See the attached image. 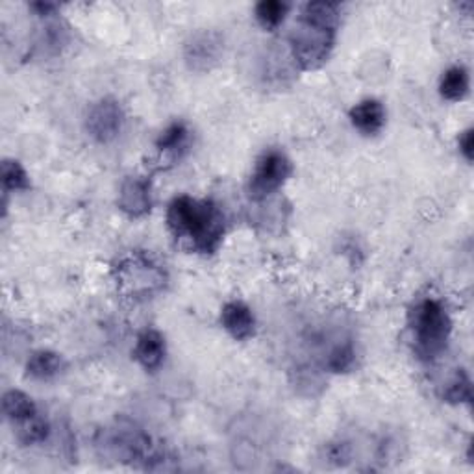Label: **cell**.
<instances>
[{
    "mask_svg": "<svg viewBox=\"0 0 474 474\" xmlns=\"http://www.w3.org/2000/svg\"><path fill=\"white\" fill-rule=\"evenodd\" d=\"M165 219L175 240L196 254L212 256L223 245L224 214L210 198L178 195L169 202Z\"/></svg>",
    "mask_w": 474,
    "mask_h": 474,
    "instance_id": "6da1fadb",
    "label": "cell"
},
{
    "mask_svg": "<svg viewBox=\"0 0 474 474\" xmlns=\"http://www.w3.org/2000/svg\"><path fill=\"white\" fill-rule=\"evenodd\" d=\"M337 26H340L337 5L308 3L302 8L289 36L293 59L302 71H317L330 59L335 47Z\"/></svg>",
    "mask_w": 474,
    "mask_h": 474,
    "instance_id": "7a4b0ae2",
    "label": "cell"
},
{
    "mask_svg": "<svg viewBox=\"0 0 474 474\" xmlns=\"http://www.w3.org/2000/svg\"><path fill=\"white\" fill-rule=\"evenodd\" d=\"M408 321L414 352L421 361L432 363L447 351L452 335V319L442 300L432 296L421 298L410 310Z\"/></svg>",
    "mask_w": 474,
    "mask_h": 474,
    "instance_id": "3957f363",
    "label": "cell"
},
{
    "mask_svg": "<svg viewBox=\"0 0 474 474\" xmlns=\"http://www.w3.org/2000/svg\"><path fill=\"white\" fill-rule=\"evenodd\" d=\"M115 278L121 291L133 298L152 296L161 291L167 282L163 267L141 252H133L123 258L115 267Z\"/></svg>",
    "mask_w": 474,
    "mask_h": 474,
    "instance_id": "277c9868",
    "label": "cell"
},
{
    "mask_svg": "<svg viewBox=\"0 0 474 474\" xmlns=\"http://www.w3.org/2000/svg\"><path fill=\"white\" fill-rule=\"evenodd\" d=\"M293 173V163L286 152L278 149L265 150L254 163L249 180V195L252 200H265L284 187Z\"/></svg>",
    "mask_w": 474,
    "mask_h": 474,
    "instance_id": "5b68a950",
    "label": "cell"
},
{
    "mask_svg": "<svg viewBox=\"0 0 474 474\" xmlns=\"http://www.w3.org/2000/svg\"><path fill=\"white\" fill-rule=\"evenodd\" d=\"M126 114L119 100L105 96L91 105L86 115V132L89 138L100 145L114 143L123 133Z\"/></svg>",
    "mask_w": 474,
    "mask_h": 474,
    "instance_id": "8992f818",
    "label": "cell"
},
{
    "mask_svg": "<svg viewBox=\"0 0 474 474\" xmlns=\"http://www.w3.org/2000/svg\"><path fill=\"white\" fill-rule=\"evenodd\" d=\"M224 40L214 30H200L184 47V61L195 73H208L221 61Z\"/></svg>",
    "mask_w": 474,
    "mask_h": 474,
    "instance_id": "52a82bcc",
    "label": "cell"
},
{
    "mask_svg": "<svg viewBox=\"0 0 474 474\" xmlns=\"http://www.w3.org/2000/svg\"><path fill=\"white\" fill-rule=\"evenodd\" d=\"M119 210L130 219H143L152 210V184L147 177H128L121 184Z\"/></svg>",
    "mask_w": 474,
    "mask_h": 474,
    "instance_id": "ba28073f",
    "label": "cell"
},
{
    "mask_svg": "<svg viewBox=\"0 0 474 474\" xmlns=\"http://www.w3.org/2000/svg\"><path fill=\"white\" fill-rule=\"evenodd\" d=\"M221 324L235 342H249L256 333V317L242 300H230L221 310Z\"/></svg>",
    "mask_w": 474,
    "mask_h": 474,
    "instance_id": "9c48e42d",
    "label": "cell"
},
{
    "mask_svg": "<svg viewBox=\"0 0 474 474\" xmlns=\"http://www.w3.org/2000/svg\"><path fill=\"white\" fill-rule=\"evenodd\" d=\"M165 356H167V343L161 332L154 328H147L138 335L133 347V360L140 363L141 369H145L147 372H156L163 365Z\"/></svg>",
    "mask_w": 474,
    "mask_h": 474,
    "instance_id": "30bf717a",
    "label": "cell"
},
{
    "mask_svg": "<svg viewBox=\"0 0 474 474\" xmlns=\"http://www.w3.org/2000/svg\"><path fill=\"white\" fill-rule=\"evenodd\" d=\"M351 124L367 138H372V135H378L386 123H387V112L384 105L377 98H365L361 103L354 105L349 112Z\"/></svg>",
    "mask_w": 474,
    "mask_h": 474,
    "instance_id": "8fae6325",
    "label": "cell"
},
{
    "mask_svg": "<svg viewBox=\"0 0 474 474\" xmlns=\"http://www.w3.org/2000/svg\"><path fill=\"white\" fill-rule=\"evenodd\" d=\"M191 143V132L184 121H175L163 128V132L156 140V150L169 158V160H180Z\"/></svg>",
    "mask_w": 474,
    "mask_h": 474,
    "instance_id": "7c38bea8",
    "label": "cell"
},
{
    "mask_svg": "<svg viewBox=\"0 0 474 474\" xmlns=\"http://www.w3.org/2000/svg\"><path fill=\"white\" fill-rule=\"evenodd\" d=\"M63 369H65V361L61 354L47 349L32 352V356L26 361V375L40 382H47L59 377Z\"/></svg>",
    "mask_w": 474,
    "mask_h": 474,
    "instance_id": "4fadbf2b",
    "label": "cell"
},
{
    "mask_svg": "<svg viewBox=\"0 0 474 474\" xmlns=\"http://www.w3.org/2000/svg\"><path fill=\"white\" fill-rule=\"evenodd\" d=\"M470 89V77L463 65H454L447 69L439 80V95H442L449 103H460Z\"/></svg>",
    "mask_w": 474,
    "mask_h": 474,
    "instance_id": "5bb4252c",
    "label": "cell"
},
{
    "mask_svg": "<svg viewBox=\"0 0 474 474\" xmlns=\"http://www.w3.org/2000/svg\"><path fill=\"white\" fill-rule=\"evenodd\" d=\"M3 412H5L6 419L14 424H19V423L40 414L33 398L28 397L24 391H19V389H10L5 393Z\"/></svg>",
    "mask_w": 474,
    "mask_h": 474,
    "instance_id": "9a60e30c",
    "label": "cell"
},
{
    "mask_svg": "<svg viewBox=\"0 0 474 474\" xmlns=\"http://www.w3.org/2000/svg\"><path fill=\"white\" fill-rule=\"evenodd\" d=\"M14 426H17V442L23 447L41 445L47 442L49 433H50V424L41 414L33 415V417L26 419L19 424H14Z\"/></svg>",
    "mask_w": 474,
    "mask_h": 474,
    "instance_id": "2e32d148",
    "label": "cell"
},
{
    "mask_svg": "<svg viewBox=\"0 0 474 474\" xmlns=\"http://www.w3.org/2000/svg\"><path fill=\"white\" fill-rule=\"evenodd\" d=\"M356 365V351L351 342H340L330 347L324 356V369L333 375H345Z\"/></svg>",
    "mask_w": 474,
    "mask_h": 474,
    "instance_id": "e0dca14e",
    "label": "cell"
},
{
    "mask_svg": "<svg viewBox=\"0 0 474 474\" xmlns=\"http://www.w3.org/2000/svg\"><path fill=\"white\" fill-rule=\"evenodd\" d=\"M287 12L289 5L282 3V0H263V3L256 5L254 15L267 32H275L284 24Z\"/></svg>",
    "mask_w": 474,
    "mask_h": 474,
    "instance_id": "ac0fdd59",
    "label": "cell"
},
{
    "mask_svg": "<svg viewBox=\"0 0 474 474\" xmlns=\"http://www.w3.org/2000/svg\"><path fill=\"white\" fill-rule=\"evenodd\" d=\"M3 187L5 191H28L32 187L26 169L17 160L3 161Z\"/></svg>",
    "mask_w": 474,
    "mask_h": 474,
    "instance_id": "d6986e66",
    "label": "cell"
},
{
    "mask_svg": "<svg viewBox=\"0 0 474 474\" xmlns=\"http://www.w3.org/2000/svg\"><path fill=\"white\" fill-rule=\"evenodd\" d=\"M443 398L449 404H470L472 402L470 378L467 377V372L463 369H458L454 378L451 380L449 387L443 393Z\"/></svg>",
    "mask_w": 474,
    "mask_h": 474,
    "instance_id": "ffe728a7",
    "label": "cell"
},
{
    "mask_svg": "<svg viewBox=\"0 0 474 474\" xmlns=\"http://www.w3.org/2000/svg\"><path fill=\"white\" fill-rule=\"evenodd\" d=\"M352 458V449L347 442L328 443L326 447V460L337 467H345Z\"/></svg>",
    "mask_w": 474,
    "mask_h": 474,
    "instance_id": "44dd1931",
    "label": "cell"
},
{
    "mask_svg": "<svg viewBox=\"0 0 474 474\" xmlns=\"http://www.w3.org/2000/svg\"><path fill=\"white\" fill-rule=\"evenodd\" d=\"M458 149H460V154L467 160V161H472L474 158V130L472 128H467L460 133L458 138Z\"/></svg>",
    "mask_w": 474,
    "mask_h": 474,
    "instance_id": "7402d4cb",
    "label": "cell"
},
{
    "mask_svg": "<svg viewBox=\"0 0 474 474\" xmlns=\"http://www.w3.org/2000/svg\"><path fill=\"white\" fill-rule=\"evenodd\" d=\"M32 10H36L38 15H50L54 10H58V6L52 3H36L32 5Z\"/></svg>",
    "mask_w": 474,
    "mask_h": 474,
    "instance_id": "603a6c76",
    "label": "cell"
}]
</instances>
